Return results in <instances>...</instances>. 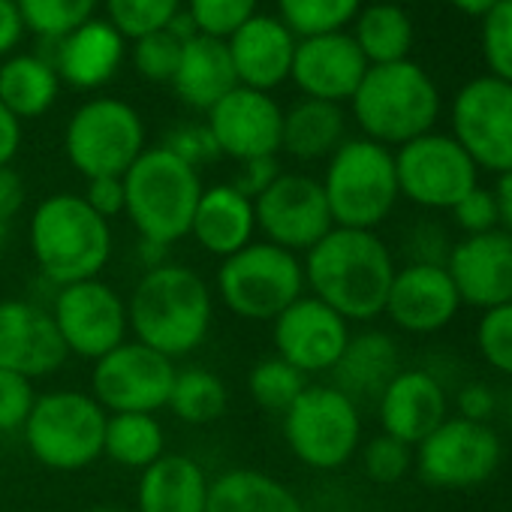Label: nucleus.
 Instances as JSON below:
<instances>
[{"label": "nucleus", "mask_w": 512, "mask_h": 512, "mask_svg": "<svg viewBox=\"0 0 512 512\" xmlns=\"http://www.w3.org/2000/svg\"><path fill=\"white\" fill-rule=\"evenodd\" d=\"M305 290L338 311L350 326L383 317L398 272L389 244L371 229L335 226L305 256Z\"/></svg>", "instance_id": "f257e3e1"}, {"label": "nucleus", "mask_w": 512, "mask_h": 512, "mask_svg": "<svg viewBox=\"0 0 512 512\" xmlns=\"http://www.w3.org/2000/svg\"><path fill=\"white\" fill-rule=\"evenodd\" d=\"M214 290L184 263H163L139 275L127 296L130 338L178 362L193 356L214 326Z\"/></svg>", "instance_id": "f03ea898"}, {"label": "nucleus", "mask_w": 512, "mask_h": 512, "mask_svg": "<svg viewBox=\"0 0 512 512\" xmlns=\"http://www.w3.org/2000/svg\"><path fill=\"white\" fill-rule=\"evenodd\" d=\"M28 247L43 281L58 290L103 278L112 260V223L100 217L82 193H52L31 211Z\"/></svg>", "instance_id": "7ed1b4c3"}, {"label": "nucleus", "mask_w": 512, "mask_h": 512, "mask_svg": "<svg viewBox=\"0 0 512 512\" xmlns=\"http://www.w3.org/2000/svg\"><path fill=\"white\" fill-rule=\"evenodd\" d=\"M350 106L365 139L401 148L434 130L440 118V88L425 67L407 58L368 67Z\"/></svg>", "instance_id": "20e7f679"}, {"label": "nucleus", "mask_w": 512, "mask_h": 512, "mask_svg": "<svg viewBox=\"0 0 512 512\" xmlns=\"http://www.w3.org/2000/svg\"><path fill=\"white\" fill-rule=\"evenodd\" d=\"M202 196L199 169L154 145L124 172V217L142 241L172 247L190 235L193 211Z\"/></svg>", "instance_id": "39448f33"}, {"label": "nucleus", "mask_w": 512, "mask_h": 512, "mask_svg": "<svg viewBox=\"0 0 512 512\" xmlns=\"http://www.w3.org/2000/svg\"><path fill=\"white\" fill-rule=\"evenodd\" d=\"M211 290L232 317L247 323H272L308 293L302 256L256 238L220 260Z\"/></svg>", "instance_id": "423d86ee"}, {"label": "nucleus", "mask_w": 512, "mask_h": 512, "mask_svg": "<svg viewBox=\"0 0 512 512\" xmlns=\"http://www.w3.org/2000/svg\"><path fill=\"white\" fill-rule=\"evenodd\" d=\"M109 413L85 389L37 392L22 428L25 446L37 464L55 473H79L103 458Z\"/></svg>", "instance_id": "0eeeda50"}, {"label": "nucleus", "mask_w": 512, "mask_h": 512, "mask_svg": "<svg viewBox=\"0 0 512 512\" xmlns=\"http://www.w3.org/2000/svg\"><path fill=\"white\" fill-rule=\"evenodd\" d=\"M320 184L335 226L344 229L377 232L401 199L392 148L365 136L341 142V148L326 160Z\"/></svg>", "instance_id": "6e6552de"}, {"label": "nucleus", "mask_w": 512, "mask_h": 512, "mask_svg": "<svg viewBox=\"0 0 512 512\" xmlns=\"http://www.w3.org/2000/svg\"><path fill=\"white\" fill-rule=\"evenodd\" d=\"M281 431L293 458L317 473L347 467L365 437L359 404L332 383H308L284 410Z\"/></svg>", "instance_id": "1a4fd4ad"}, {"label": "nucleus", "mask_w": 512, "mask_h": 512, "mask_svg": "<svg viewBox=\"0 0 512 512\" xmlns=\"http://www.w3.org/2000/svg\"><path fill=\"white\" fill-rule=\"evenodd\" d=\"M145 148L139 112L115 97H97L79 106L64 133L67 160L85 181L124 178Z\"/></svg>", "instance_id": "9d476101"}, {"label": "nucleus", "mask_w": 512, "mask_h": 512, "mask_svg": "<svg viewBox=\"0 0 512 512\" xmlns=\"http://www.w3.org/2000/svg\"><path fill=\"white\" fill-rule=\"evenodd\" d=\"M503 458L500 437L485 422L446 416L416 449L413 467L419 479L437 491H470L485 485Z\"/></svg>", "instance_id": "9b49d317"}, {"label": "nucleus", "mask_w": 512, "mask_h": 512, "mask_svg": "<svg viewBox=\"0 0 512 512\" xmlns=\"http://www.w3.org/2000/svg\"><path fill=\"white\" fill-rule=\"evenodd\" d=\"M49 314L67 353L91 365L130 341L127 299L103 278L58 287Z\"/></svg>", "instance_id": "f8f14e48"}, {"label": "nucleus", "mask_w": 512, "mask_h": 512, "mask_svg": "<svg viewBox=\"0 0 512 512\" xmlns=\"http://www.w3.org/2000/svg\"><path fill=\"white\" fill-rule=\"evenodd\" d=\"M392 154L398 193L425 211H452L473 187H479L476 163L449 133L431 130Z\"/></svg>", "instance_id": "ddd939ff"}, {"label": "nucleus", "mask_w": 512, "mask_h": 512, "mask_svg": "<svg viewBox=\"0 0 512 512\" xmlns=\"http://www.w3.org/2000/svg\"><path fill=\"white\" fill-rule=\"evenodd\" d=\"M452 139L476 169L503 175L512 169V85L494 76L464 82L452 100Z\"/></svg>", "instance_id": "4468645a"}, {"label": "nucleus", "mask_w": 512, "mask_h": 512, "mask_svg": "<svg viewBox=\"0 0 512 512\" xmlns=\"http://www.w3.org/2000/svg\"><path fill=\"white\" fill-rule=\"evenodd\" d=\"M178 365L163 353L124 341L91 365V395L106 413H160L166 410Z\"/></svg>", "instance_id": "2eb2a0df"}, {"label": "nucleus", "mask_w": 512, "mask_h": 512, "mask_svg": "<svg viewBox=\"0 0 512 512\" xmlns=\"http://www.w3.org/2000/svg\"><path fill=\"white\" fill-rule=\"evenodd\" d=\"M253 208L256 235L299 256L335 229L320 178L305 172H281L266 193L253 199Z\"/></svg>", "instance_id": "dca6fc26"}, {"label": "nucleus", "mask_w": 512, "mask_h": 512, "mask_svg": "<svg viewBox=\"0 0 512 512\" xmlns=\"http://www.w3.org/2000/svg\"><path fill=\"white\" fill-rule=\"evenodd\" d=\"M350 335L353 326L311 293L299 296L287 311L272 320L275 356H281L308 380L332 374Z\"/></svg>", "instance_id": "f3484780"}, {"label": "nucleus", "mask_w": 512, "mask_h": 512, "mask_svg": "<svg viewBox=\"0 0 512 512\" xmlns=\"http://www.w3.org/2000/svg\"><path fill=\"white\" fill-rule=\"evenodd\" d=\"M205 127L223 157L235 163L256 157H278L284 133V109L253 88H232L205 112Z\"/></svg>", "instance_id": "a211bd4d"}, {"label": "nucleus", "mask_w": 512, "mask_h": 512, "mask_svg": "<svg viewBox=\"0 0 512 512\" xmlns=\"http://www.w3.org/2000/svg\"><path fill=\"white\" fill-rule=\"evenodd\" d=\"M70 353L55 329L49 308L31 299L0 302V371L43 380L67 365Z\"/></svg>", "instance_id": "6ab92c4d"}, {"label": "nucleus", "mask_w": 512, "mask_h": 512, "mask_svg": "<svg viewBox=\"0 0 512 512\" xmlns=\"http://www.w3.org/2000/svg\"><path fill=\"white\" fill-rule=\"evenodd\" d=\"M446 272L461 296V305L491 311L512 302V235L491 229L464 235L452 244Z\"/></svg>", "instance_id": "aec40b11"}, {"label": "nucleus", "mask_w": 512, "mask_h": 512, "mask_svg": "<svg viewBox=\"0 0 512 512\" xmlns=\"http://www.w3.org/2000/svg\"><path fill=\"white\" fill-rule=\"evenodd\" d=\"M461 311V296L446 266L407 263L395 272L383 317L407 335L443 332Z\"/></svg>", "instance_id": "412c9836"}, {"label": "nucleus", "mask_w": 512, "mask_h": 512, "mask_svg": "<svg viewBox=\"0 0 512 512\" xmlns=\"http://www.w3.org/2000/svg\"><path fill=\"white\" fill-rule=\"evenodd\" d=\"M368 73V61L359 52L356 40L344 31L305 37L296 43L290 79L308 100L344 103L353 100L356 88Z\"/></svg>", "instance_id": "4be33fe9"}, {"label": "nucleus", "mask_w": 512, "mask_h": 512, "mask_svg": "<svg viewBox=\"0 0 512 512\" xmlns=\"http://www.w3.org/2000/svg\"><path fill=\"white\" fill-rule=\"evenodd\" d=\"M374 404L383 434L413 449L449 416L446 389L425 368H401Z\"/></svg>", "instance_id": "5701e85b"}, {"label": "nucleus", "mask_w": 512, "mask_h": 512, "mask_svg": "<svg viewBox=\"0 0 512 512\" xmlns=\"http://www.w3.org/2000/svg\"><path fill=\"white\" fill-rule=\"evenodd\" d=\"M296 43L299 40L281 19L253 16L250 22H244L226 40L238 85L269 94L272 88L287 82L293 70Z\"/></svg>", "instance_id": "b1692460"}, {"label": "nucleus", "mask_w": 512, "mask_h": 512, "mask_svg": "<svg viewBox=\"0 0 512 512\" xmlns=\"http://www.w3.org/2000/svg\"><path fill=\"white\" fill-rule=\"evenodd\" d=\"M199 250H205L214 260L238 253L250 241H256V208L241 190L226 184L202 187V196L193 211L190 235Z\"/></svg>", "instance_id": "393cba45"}, {"label": "nucleus", "mask_w": 512, "mask_h": 512, "mask_svg": "<svg viewBox=\"0 0 512 512\" xmlns=\"http://www.w3.org/2000/svg\"><path fill=\"white\" fill-rule=\"evenodd\" d=\"M208 470L184 452H166L139 473L133 512H205Z\"/></svg>", "instance_id": "a878e982"}, {"label": "nucleus", "mask_w": 512, "mask_h": 512, "mask_svg": "<svg viewBox=\"0 0 512 512\" xmlns=\"http://www.w3.org/2000/svg\"><path fill=\"white\" fill-rule=\"evenodd\" d=\"M124 61V37L109 22H85L64 40H58V52L52 67L61 82L76 91H94L106 85Z\"/></svg>", "instance_id": "bb28decb"}, {"label": "nucleus", "mask_w": 512, "mask_h": 512, "mask_svg": "<svg viewBox=\"0 0 512 512\" xmlns=\"http://www.w3.org/2000/svg\"><path fill=\"white\" fill-rule=\"evenodd\" d=\"M401 371V347L383 329H362L353 332L338 365L332 368V386L350 395L356 404L377 401L380 392L392 383Z\"/></svg>", "instance_id": "cd10ccee"}, {"label": "nucleus", "mask_w": 512, "mask_h": 512, "mask_svg": "<svg viewBox=\"0 0 512 512\" xmlns=\"http://www.w3.org/2000/svg\"><path fill=\"white\" fill-rule=\"evenodd\" d=\"M175 94L199 112H208L217 100H223L232 88H238V76L226 49V40H214L196 34L184 43L178 70L172 76Z\"/></svg>", "instance_id": "c85d7f7f"}, {"label": "nucleus", "mask_w": 512, "mask_h": 512, "mask_svg": "<svg viewBox=\"0 0 512 512\" xmlns=\"http://www.w3.org/2000/svg\"><path fill=\"white\" fill-rule=\"evenodd\" d=\"M205 512H308L302 497L278 476L256 467H229L211 476Z\"/></svg>", "instance_id": "c756f323"}, {"label": "nucleus", "mask_w": 512, "mask_h": 512, "mask_svg": "<svg viewBox=\"0 0 512 512\" xmlns=\"http://www.w3.org/2000/svg\"><path fill=\"white\" fill-rule=\"evenodd\" d=\"M344 139H347V115L338 103L305 97L290 112H284L281 151H287L293 160L302 163L329 160Z\"/></svg>", "instance_id": "7c9ffc66"}, {"label": "nucleus", "mask_w": 512, "mask_h": 512, "mask_svg": "<svg viewBox=\"0 0 512 512\" xmlns=\"http://www.w3.org/2000/svg\"><path fill=\"white\" fill-rule=\"evenodd\" d=\"M61 91V79L49 58L16 55L0 64V103L19 121L46 115Z\"/></svg>", "instance_id": "2f4dec72"}, {"label": "nucleus", "mask_w": 512, "mask_h": 512, "mask_svg": "<svg viewBox=\"0 0 512 512\" xmlns=\"http://www.w3.org/2000/svg\"><path fill=\"white\" fill-rule=\"evenodd\" d=\"M166 455V428L154 413H109L103 458L142 473Z\"/></svg>", "instance_id": "473e14b6"}, {"label": "nucleus", "mask_w": 512, "mask_h": 512, "mask_svg": "<svg viewBox=\"0 0 512 512\" xmlns=\"http://www.w3.org/2000/svg\"><path fill=\"white\" fill-rule=\"evenodd\" d=\"M353 40L365 55L368 67L398 64L410 58L413 49V22L398 4H371L359 10Z\"/></svg>", "instance_id": "72a5a7b5"}, {"label": "nucleus", "mask_w": 512, "mask_h": 512, "mask_svg": "<svg viewBox=\"0 0 512 512\" xmlns=\"http://www.w3.org/2000/svg\"><path fill=\"white\" fill-rule=\"evenodd\" d=\"M226 407H229V389L214 371H208L202 365H187V368L175 371L166 410L178 422L211 425L226 413Z\"/></svg>", "instance_id": "f704fd0d"}, {"label": "nucleus", "mask_w": 512, "mask_h": 512, "mask_svg": "<svg viewBox=\"0 0 512 512\" xmlns=\"http://www.w3.org/2000/svg\"><path fill=\"white\" fill-rule=\"evenodd\" d=\"M311 380L305 374H299L293 365H287L281 356H263L247 374V395L250 401L266 410V413H278L284 416V410L302 395V389Z\"/></svg>", "instance_id": "c9c22d12"}, {"label": "nucleus", "mask_w": 512, "mask_h": 512, "mask_svg": "<svg viewBox=\"0 0 512 512\" xmlns=\"http://www.w3.org/2000/svg\"><path fill=\"white\" fill-rule=\"evenodd\" d=\"M278 10L293 37L305 40L344 31V25L356 22L362 0H278Z\"/></svg>", "instance_id": "e433bc0d"}, {"label": "nucleus", "mask_w": 512, "mask_h": 512, "mask_svg": "<svg viewBox=\"0 0 512 512\" xmlns=\"http://www.w3.org/2000/svg\"><path fill=\"white\" fill-rule=\"evenodd\" d=\"M25 28L40 34L43 40H64L85 22H91L97 0H16Z\"/></svg>", "instance_id": "4c0bfd02"}, {"label": "nucleus", "mask_w": 512, "mask_h": 512, "mask_svg": "<svg viewBox=\"0 0 512 512\" xmlns=\"http://www.w3.org/2000/svg\"><path fill=\"white\" fill-rule=\"evenodd\" d=\"M178 7L181 0H106L109 25L127 40H142L148 34L166 31L178 16Z\"/></svg>", "instance_id": "58836bf2"}, {"label": "nucleus", "mask_w": 512, "mask_h": 512, "mask_svg": "<svg viewBox=\"0 0 512 512\" xmlns=\"http://www.w3.org/2000/svg\"><path fill=\"white\" fill-rule=\"evenodd\" d=\"M359 458H362L365 476L377 485H395L413 470V446H407L383 431L377 437H371L368 443H362Z\"/></svg>", "instance_id": "ea45409f"}, {"label": "nucleus", "mask_w": 512, "mask_h": 512, "mask_svg": "<svg viewBox=\"0 0 512 512\" xmlns=\"http://www.w3.org/2000/svg\"><path fill=\"white\" fill-rule=\"evenodd\" d=\"M482 58L488 76L512 85V0H500L482 16Z\"/></svg>", "instance_id": "a19ab883"}, {"label": "nucleus", "mask_w": 512, "mask_h": 512, "mask_svg": "<svg viewBox=\"0 0 512 512\" xmlns=\"http://www.w3.org/2000/svg\"><path fill=\"white\" fill-rule=\"evenodd\" d=\"M187 16L196 34L229 40L244 22L256 16V0H190Z\"/></svg>", "instance_id": "79ce46f5"}, {"label": "nucleus", "mask_w": 512, "mask_h": 512, "mask_svg": "<svg viewBox=\"0 0 512 512\" xmlns=\"http://www.w3.org/2000/svg\"><path fill=\"white\" fill-rule=\"evenodd\" d=\"M479 356L503 377L512 380V302L482 311L476 323Z\"/></svg>", "instance_id": "37998d69"}, {"label": "nucleus", "mask_w": 512, "mask_h": 512, "mask_svg": "<svg viewBox=\"0 0 512 512\" xmlns=\"http://www.w3.org/2000/svg\"><path fill=\"white\" fill-rule=\"evenodd\" d=\"M181 49H184V43L172 31H157V34H148V37L136 40L133 64H136L142 79L172 82V76L178 70V61H181Z\"/></svg>", "instance_id": "c03bdc74"}, {"label": "nucleus", "mask_w": 512, "mask_h": 512, "mask_svg": "<svg viewBox=\"0 0 512 512\" xmlns=\"http://www.w3.org/2000/svg\"><path fill=\"white\" fill-rule=\"evenodd\" d=\"M34 401H37L34 380L13 371H0V434L22 431Z\"/></svg>", "instance_id": "a18cd8bd"}, {"label": "nucleus", "mask_w": 512, "mask_h": 512, "mask_svg": "<svg viewBox=\"0 0 512 512\" xmlns=\"http://www.w3.org/2000/svg\"><path fill=\"white\" fill-rule=\"evenodd\" d=\"M163 148H169L178 160H184L193 169H199V166H205V163L220 157V151H217V145H214V139H211L205 124H181V127H175L166 136Z\"/></svg>", "instance_id": "49530a36"}, {"label": "nucleus", "mask_w": 512, "mask_h": 512, "mask_svg": "<svg viewBox=\"0 0 512 512\" xmlns=\"http://www.w3.org/2000/svg\"><path fill=\"white\" fill-rule=\"evenodd\" d=\"M452 217H455V226H458L464 235H482V232L500 229L497 202H494V193H491L488 187H473V190L452 208Z\"/></svg>", "instance_id": "de8ad7c7"}, {"label": "nucleus", "mask_w": 512, "mask_h": 512, "mask_svg": "<svg viewBox=\"0 0 512 512\" xmlns=\"http://www.w3.org/2000/svg\"><path fill=\"white\" fill-rule=\"evenodd\" d=\"M455 241H449V235L443 232V226L422 220L410 229L407 235V263H425V266H446L449 250Z\"/></svg>", "instance_id": "09e8293b"}, {"label": "nucleus", "mask_w": 512, "mask_h": 512, "mask_svg": "<svg viewBox=\"0 0 512 512\" xmlns=\"http://www.w3.org/2000/svg\"><path fill=\"white\" fill-rule=\"evenodd\" d=\"M22 208H25L22 175L13 166L0 169V250L10 244V235H13V226H16V217L22 214Z\"/></svg>", "instance_id": "8fccbe9b"}, {"label": "nucleus", "mask_w": 512, "mask_h": 512, "mask_svg": "<svg viewBox=\"0 0 512 512\" xmlns=\"http://www.w3.org/2000/svg\"><path fill=\"white\" fill-rule=\"evenodd\" d=\"M284 169H281V163H278V157H256V160H244V163H238V172H235V178L229 181L235 190H241L247 199H256L260 193H266L272 184H275V178L281 175Z\"/></svg>", "instance_id": "3c124183"}, {"label": "nucleus", "mask_w": 512, "mask_h": 512, "mask_svg": "<svg viewBox=\"0 0 512 512\" xmlns=\"http://www.w3.org/2000/svg\"><path fill=\"white\" fill-rule=\"evenodd\" d=\"M82 199L112 223L124 214V178H91Z\"/></svg>", "instance_id": "603ef678"}, {"label": "nucleus", "mask_w": 512, "mask_h": 512, "mask_svg": "<svg viewBox=\"0 0 512 512\" xmlns=\"http://www.w3.org/2000/svg\"><path fill=\"white\" fill-rule=\"evenodd\" d=\"M455 407H458V416L461 419H470V422H485L494 416L497 410V398L491 392L488 383H467L461 386L458 398H455Z\"/></svg>", "instance_id": "864d4df0"}, {"label": "nucleus", "mask_w": 512, "mask_h": 512, "mask_svg": "<svg viewBox=\"0 0 512 512\" xmlns=\"http://www.w3.org/2000/svg\"><path fill=\"white\" fill-rule=\"evenodd\" d=\"M22 148V121L0 103V169H7Z\"/></svg>", "instance_id": "5fc2aeb1"}, {"label": "nucleus", "mask_w": 512, "mask_h": 512, "mask_svg": "<svg viewBox=\"0 0 512 512\" xmlns=\"http://www.w3.org/2000/svg\"><path fill=\"white\" fill-rule=\"evenodd\" d=\"M22 31H25V22H22L16 0H0V58L16 49V43L22 40Z\"/></svg>", "instance_id": "6e6d98bb"}, {"label": "nucleus", "mask_w": 512, "mask_h": 512, "mask_svg": "<svg viewBox=\"0 0 512 512\" xmlns=\"http://www.w3.org/2000/svg\"><path fill=\"white\" fill-rule=\"evenodd\" d=\"M491 193H494V202H497L500 229L512 235V169L497 175V184L491 187Z\"/></svg>", "instance_id": "4d7b16f0"}, {"label": "nucleus", "mask_w": 512, "mask_h": 512, "mask_svg": "<svg viewBox=\"0 0 512 512\" xmlns=\"http://www.w3.org/2000/svg\"><path fill=\"white\" fill-rule=\"evenodd\" d=\"M136 260H139L142 272L157 269V266L169 263V247L154 244V241H142V238H139V241H136Z\"/></svg>", "instance_id": "13d9d810"}, {"label": "nucleus", "mask_w": 512, "mask_h": 512, "mask_svg": "<svg viewBox=\"0 0 512 512\" xmlns=\"http://www.w3.org/2000/svg\"><path fill=\"white\" fill-rule=\"evenodd\" d=\"M449 4L458 10V13H464V16H473V19H482L485 13H491L500 0H449Z\"/></svg>", "instance_id": "bf43d9fd"}, {"label": "nucleus", "mask_w": 512, "mask_h": 512, "mask_svg": "<svg viewBox=\"0 0 512 512\" xmlns=\"http://www.w3.org/2000/svg\"><path fill=\"white\" fill-rule=\"evenodd\" d=\"M88 512H133V509H124V506H94Z\"/></svg>", "instance_id": "052dcab7"}, {"label": "nucleus", "mask_w": 512, "mask_h": 512, "mask_svg": "<svg viewBox=\"0 0 512 512\" xmlns=\"http://www.w3.org/2000/svg\"><path fill=\"white\" fill-rule=\"evenodd\" d=\"M506 425H509V434H512V407H509V413H506Z\"/></svg>", "instance_id": "680f3d73"}]
</instances>
